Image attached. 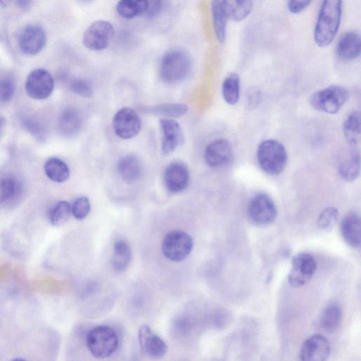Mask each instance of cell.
Segmentation results:
<instances>
[{
  "label": "cell",
  "mask_w": 361,
  "mask_h": 361,
  "mask_svg": "<svg viewBox=\"0 0 361 361\" xmlns=\"http://www.w3.org/2000/svg\"><path fill=\"white\" fill-rule=\"evenodd\" d=\"M342 0H323L314 30L315 43L320 47L329 46L340 26Z\"/></svg>",
  "instance_id": "cell-1"
},
{
  "label": "cell",
  "mask_w": 361,
  "mask_h": 361,
  "mask_svg": "<svg viewBox=\"0 0 361 361\" xmlns=\"http://www.w3.org/2000/svg\"><path fill=\"white\" fill-rule=\"evenodd\" d=\"M86 344L93 357L103 359L111 356L116 350L118 338L113 328L99 325L93 327L87 332Z\"/></svg>",
  "instance_id": "cell-2"
},
{
  "label": "cell",
  "mask_w": 361,
  "mask_h": 361,
  "mask_svg": "<svg viewBox=\"0 0 361 361\" xmlns=\"http://www.w3.org/2000/svg\"><path fill=\"white\" fill-rule=\"evenodd\" d=\"M257 158L261 169L272 176L282 173L287 163V153L284 146L275 140L262 142L257 148Z\"/></svg>",
  "instance_id": "cell-3"
},
{
  "label": "cell",
  "mask_w": 361,
  "mask_h": 361,
  "mask_svg": "<svg viewBox=\"0 0 361 361\" xmlns=\"http://www.w3.org/2000/svg\"><path fill=\"white\" fill-rule=\"evenodd\" d=\"M192 62L187 53L175 49L166 52L161 60V78L167 83L182 81L189 75Z\"/></svg>",
  "instance_id": "cell-4"
},
{
  "label": "cell",
  "mask_w": 361,
  "mask_h": 361,
  "mask_svg": "<svg viewBox=\"0 0 361 361\" xmlns=\"http://www.w3.org/2000/svg\"><path fill=\"white\" fill-rule=\"evenodd\" d=\"M349 97V92L345 87L333 85L314 92L310 102L315 109L333 114L341 109Z\"/></svg>",
  "instance_id": "cell-5"
},
{
  "label": "cell",
  "mask_w": 361,
  "mask_h": 361,
  "mask_svg": "<svg viewBox=\"0 0 361 361\" xmlns=\"http://www.w3.org/2000/svg\"><path fill=\"white\" fill-rule=\"evenodd\" d=\"M193 248L192 237L186 232L173 230L164 238L161 250L164 255L171 261L181 262L185 259Z\"/></svg>",
  "instance_id": "cell-6"
},
{
  "label": "cell",
  "mask_w": 361,
  "mask_h": 361,
  "mask_svg": "<svg viewBox=\"0 0 361 361\" xmlns=\"http://www.w3.org/2000/svg\"><path fill=\"white\" fill-rule=\"evenodd\" d=\"M250 220L257 226L271 224L277 216V209L273 200L265 193H257L250 200L247 207Z\"/></svg>",
  "instance_id": "cell-7"
},
{
  "label": "cell",
  "mask_w": 361,
  "mask_h": 361,
  "mask_svg": "<svg viewBox=\"0 0 361 361\" xmlns=\"http://www.w3.org/2000/svg\"><path fill=\"white\" fill-rule=\"evenodd\" d=\"M114 35V28L109 21L96 20L85 30L82 42L88 49L101 51L109 45Z\"/></svg>",
  "instance_id": "cell-8"
},
{
  "label": "cell",
  "mask_w": 361,
  "mask_h": 361,
  "mask_svg": "<svg viewBox=\"0 0 361 361\" xmlns=\"http://www.w3.org/2000/svg\"><path fill=\"white\" fill-rule=\"evenodd\" d=\"M316 269L317 262L312 255L299 253L292 259L288 281L293 287H300L312 279Z\"/></svg>",
  "instance_id": "cell-9"
},
{
  "label": "cell",
  "mask_w": 361,
  "mask_h": 361,
  "mask_svg": "<svg viewBox=\"0 0 361 361\" xmlns=\"http://www.w3.org/2000/svg\"><path fill=\"white\" fill-rule=\"evenodd\" d=\"M141 120L137 114L130 107L119 109L113 118L115 134L123 140L135 137L140 131Z\"/></svg>",
  "instance_id": "cell-10"
},
{
  "label": "cell",
  "mask_w": 361,
  "mask_h": 361,
  "mask_svg": "<svg viewBox=\"0 0 361 361\" xmlns=\"http://www.w3.org/2000/svg\"><path fill=\"white\" fill-rule=\"evenodd\" d=\"M54 80L52 75L47 70L37 68L28 75L25 90L27 94L35 99L48 98L53 92Z\"/></svg>",
  "instance_id": "cell-11"
},
{
  "label": "cell",
  "mask_w": 361,
  "mask_h": 361,
  "mask_svg": "<svg viewBox=\"0 0 361 361\" xmlns=\"http://www.w3.org/2000/svg\"><path fill=\"white\" fill-rule=\"evenodd\" d=\"M47 36L44 29L38 25L25 27L20 32L18 44L21 51L27 55H35L45 47Z\"/></svg>",
  "instance_id": "cell-12"
},
{
  "label": "cell",
  "mask_w": 361,
  "mask_h": 361,
  "mask_svg": "<svg viewBox=\"0 0 361 361\" xmlns=\"http://www.w3.org/2000/svg\"><path fill=\"white\" fill-rule=\"evenodd\" d=\"M138 342L142 353L152 359H161L167 353L166 343L147 324L139 329Z\"/></svg>",
  "instance_id": "cell-13"
},
{
  "label": "cell",
  "mask_w": 361,
  "mask_h": 361,
  "mask_svg": "<svg viewBox=\"0 0 361 361\" xmlns=\"http://www.w3.org/2000/svg\"><path fill=\"white\" fill-rule=\"evenodd\" d=\"M190 171L183 163H171L164 173V184L171 193H179L185 190L190 183Z\"/></svg>",
  "instance_id": "cell-14"
},
{
  "label": "cell",
  "mask_w": 361,
  "mask_h": 361,
  "mask_svg": "<svg viewBox=\"0 0 361 361\" xmlns=\"http://www.w3.org/2000/svg\"><path fill=\"white\" fill-rule=\"evenodd\" d=\"M204 157L206 164L210 167L227 165L233 158L232 147L225 139L214 140L207 146Z\"/></svg>",
  "instance_id": "cell-15"
},
{
  "label": "cell",
  "mask_w": 361,
  "mask_h": 361,
  "mask_svg": "<svg viewBox=\"0 0 361 361\" xmlns=\"http://www.w3.org/2000/svg\"><path fill=\"white\" fill-rule=\"evenodd\" d=\"M330 353L328 340L322 335L316 334L304 342L300 355L303 361H323L329 357Z\"/></svg>",
  "instance_id": "cell-16"
},
{
  "label": "cell",
  "mask_w": 361,
  "mask_h": 361,
  "mask_svg": "<svg viewBox=\"0 0 361 361\" xmlns=\"http://www.w3.org/2000/svg\"><path fill=\"white\" fill-rule=\"evenodd\" d=\"M160 126L163 133L161 151L164 154L168 155L183 144V132L179 123L171 118L161 119Z\"/></svg>",
  "instance_id": "cell-17"
},
{
  "label": "cell",
  "mask_w": 361,
  "mask_h": 361,
  "mask_svg": "<svg viewBox=\"0 0 361 361\" xmlns=\"http://www.w3.org/2000/svg\"><path fill=\"white\" fill-rule=\"evenodd\" d=\"M360 171V156L359 152L354 149H345L339 157L338 172L341 178L351 182L355 180Z\"/></svg>",
  "instance_id": "cell-18"
},
{
  "label": "cell",
  "mask_w": 361,
  "mask_h": 361,
  "mask_svg": "<svg viewBox=\"0 0 361 361\" xmlns=\"http://www.w3.org/2000/svg\"><path fill=\"white\" fill-rule=\"evenodd\" d=\"M117 171L123 180L128 183H133L139 180L142 176L143 166L137 155L129 154L119 159Z\"/></svg>",
  "instance_id": "cell-19"
},
{
  "label": "cell",
  "mask_w": 361,
  "mask_h": 361,
  "mask_svg": "<svg viewBox=\"0 0 361 361\" xmlns=\"http://www.w3.org/2000/svg\"><path fill=\"white\" fill-rule=\"evenodd\" d=\"M360 36L355 31L344 33L338 40L336 49L338 57L345 61L356 59L360 56Z\"/></svg>",
  "instance_id": "cell-20"
},
{
  "label": "cell",
  "mask_w": 361,
  "mask_h": 361,
  "mask_svg": "<svg viewBox=\"0 0 361 361\" xmlns=\"http://www.w3.org/2000/svg\"><path fill=\"white\" fill-rule=\"evenodd\" d=\"M82 118L80 112L75 107H67L61 114L58 128L59 133L65 137H73L81 129Z\"/></svg>",
  "instance_id": "cell-21"
},
{
  "label": "cell",
  "mask_w": 361,
  "mask_h": 361,
  "mask_svg": "<svg viewBox=\"0 0 361 361\" xmlns=\"http://www.w3.org/2000/svg\"><path fill=\"white\" fill-rule=\"evenodd\" d=\"M360 217L356 213L347 214L341 224V231L345 243L353 247L360 245Z\"/></svg>",
  "instance_id": "cell-22"
},
{
  "label": "cell",
  "mask_w": 361,
  "mask_h": 361,
  "mask_svg": "<svg viewBox=\"0 0 361 361\" xmlns=\"http://www.w3.org/2000/svg\"><path fill=\"white\" fill-rule=\"evenodd\" d=\"M252 0H221L223 10L228 19L240 21L252 10Z\"/></svg>",
  "instance_id": "cell-23"
},
{
  "label": "cell",
  "mask_w": 361,
  "mask_h": 361,
  "mask_svg": "<svg viewBox=\"0 0 361 361\" xmlns=\"http://www.w3.org/2000/svg\"><path fill=\"white\" fill-rule=\"evenodd\" d=\"M341 319L342 311L340 305L336 302H331L322 312L319 323L324 331L333 333L339 327Z\"/></svg>",
  "instance_id": "cell-24"
},
{
  "label": "cell",
  "mask_w": 361,
  "mask_h": 361,
  "mask_svg": "<svg viewBox=\"0 0 361 361\" xmlns=\"http://www.w3.org/2000/svg\"><path fill=\"white\" fill-rule=\"evenodd\" d=\"M20 182L13 175L0 171V203L10 202L21 191Z\"/></svg>",
  "instance_id": "cell-25"
},
{
  "label": "cell",
  "mask_w": 361,
  "mask_h": 361,
  "mask_svg": "<svg viewBox=\"0 0 361 361\" xmlns=\"http://www.w3.org/2000/svg\"><path fill=\"white\" fill-rule=\"evenodd\" d=\"M148 0H119L116 4L118 14L126 19H132L146 13Z\"/></svg>",
  "instance_id": "cell-26"
},
{
  "label": "cell",
  "mask_w": 361,
  "mask_h": 361,
  "mask_svg": "<svg viewBox=\"0 0 361 361\" xmlns=\"http://www.w3.org/2000/svg\"><path fill=\"white\" fill-rule=\"evenodd\" d=\"M44 170L47 176L56 183L65 182L70 175L68 165L63 160L56 157L46 161Z\"/></svg>",
  "instance_id": "cell-27"
},
{
  "label": "cell",
  "mask_w": 361,
  "mask_h": 361,
  "mask_svg": "<svg viewBox=\"0 0 361 361\" xmlns=\"http://www.w3.org/2000/svg\"><path fill=\"white\" fill-rule=\"evenodd\" d=\"M131 249L129 244L120 240L114 245L113 255L111 257V265L116 271H121L126 269L131 259Z\"/></svg>",
  "instance_id": "cell-28"
},
{
  "label": "cell",
  "mask_w": 361,
  "mask_h": 361,
  "mask_svg": "<svg viewBox=\"0 0 361 361\" xmlns=\"http://www.w3.org/2000/svg\"><path fill=\"white\" fill-rule=\"evenodd\" d=\"M211 10L215 35L217 40L222 43L226 37L228 18L223 10L221 0H212Z\"/></svg>",
  "instance_id": "cell-29"
},
{
  "label": "cell",
  "mask_w": 361,
  "mask_h": 361,
  "mask_svg": "<svg viewBox=\"0 0 361 361\" xmlns=\"http://www.w3.org/2000/svg\"><path fill=\"white\" fill-rule=\"evenodd\" d=\"M345 137L349 144L355 145L359 143L361 133L360 113L357 111L351 112L343 124Z\"/></svg>",
  "instance_id": "cell-30"
},
{
  "label": "cell",
  "mask_w": 361,
  "mask_h": 361,
  "mask_svg": "<svg viewBox=\"0 0 361 361\" xmlns=\"http://www.w3.org/2000/svg\"><path fill=\"white\" fill-rule=\"evenodd\" d=\"M222 93L225 101L233 105L240 97V78L237 73H230L224 80L222 85Z\"/></svg>",
  "instance_id": "cell-31"
},
{
  "label": "cell",
  "mask_w": 361,
  "mask_h": 361,
  "mask_svg": "<svg viewBox=\"0 0 361 361\" xmlns=\"http://www.w3.org/2000/svg\"><path fill=\"white\" fill-rule=\"evenodd\" d=\"M188 107L183 104L166 103L158 104L147 109V111L154 114L166 117L167 118H178L184 115Z\"/></svg>",
  "instance_id": "cell-32"
},
{
  "label": "cell",
  "mask_w": 361,
  "mask_h": 361,
  "mask_svg": "<svg viewBox=\"0 0 361 361\" xmlns=\"http://www.w3.org/2000/svg\"><path fill=\"white\" fill-rule=\"evenodd\" d=\"M71 213V205L67 201L57 202L51 209L49 221L53 226H60L64 224Z\"/></svg>",
  "instance_id": "cell-33"
},
{
  "label": "cell",
  "mask_w": 361,
  "mask_h": 361,
  "mask_svg": "<svg viewBox=\"0 0 361 361\" xmlns=\"http://www.w3.org/2000/svg\"><path fill=\"white\" fill-rule=\"evenodd\" d=\"M23 126L31 133L38 141L42 142L47 137L45 126L37 119L30 116H24L21 119Z\"/></svg>",
  "instance_id": "cell-34"
},
{
  "label": "cell",
  "mask_w": 361,
  "mask_h": 361,
  "mask_svg": "<svg viewBox=\"0 0 361 361\" xmlns=\"http://www.w3.org/2000/svg\"><path fill=\"white\" fill-rule=\"evenodd\" d=\"M91 210V204L87 197L82 196L76 198L71 205V214L78 220L87 217Z\"/></svg>",
  "instance_id": "cell-35"
},
{
  "label": "cell",
  "mask_w": 361,
  "mask_h": 361,
  "mask_svg": "<svg viewBox=\"0 0 361 361\" xmlns=\"http://www.w3.org/2000/svg\"><path fill=\"white\" fill-rule=\"evenodd\" d=\"M70 90L75 94L83 97H90L92 95V89L90 84L79 78H73L68 83Z\"/></svg>",
  "instance_id": "cell-36"
},
{
  "label": "cell",
  "mask_w": 361,
  "mask_h": 361,
  "mask_svg": "<svg viewBox=\"0 0 361 361\" xmlns=\"http://www.w3.org/2000/svg\"><path fill=\"white\" fill-rule=\"evenodd\" d=\"M338 214V210L334 207L326 208L318 218V226L321 229H326L331 227L337 219Z\"/></svg>",
  "instance_id": "cell-37"
},
{
  "label": "cell",
  "mask_w": 361,
  "mask_h": 361,
  "mask_svg": "<svg viewBox=\"0 0 361 361\" xmlns=\"http://www.w3.org/2000/svg\"><path fill=\"white\" fill-rule=\"evenodd\" d=\"M15 84L11 78H4L0 80V102H9L14 94Z\"/></svg>",
  "instance_id": "cell-38"
},
{
  "label": "cell",
  "mask_w": 361,
  "mask_h": 361,
  "mask_svg": "<svg viewBox=\"0 0 361 361\" xmlns=\"http://www.w3.org/2000/svg\"><path fill=\"white\" fill-rule=\"evenodd\" d=\"M166 0H148L147 11L145 14L150 18L159 16L164 9Z\"/></svg>",
  "instance_id": "cell-39"
},
{
  "label": "cell",
  "mask_w": 361,
  "mask_h": 361,
  "mask_svg": "<svg viewBox=\"0 0 361 361\" xmlns=\"http://www.w3.org/2000/svg\"><path fill=\"white\" fill-rule=\"evenodd\" d=\"M312 0H288V8L292 13H298L304 11Z\"/></svg>",
  "instance_id": "cell-40"
},
{
  "label": "cell",
  "mask_w": 361,
  "mask_h": 361,
  "mask_svg": "<svg viewBox=\"0 0 361 361\" xmlns=\"http://www.w3.org/2000/svg\"><path fill=\"white\" fill-rule=\"evenodd\" d=\"M248 104L252 107H255L258 104L261 99V93L259 90L252 89L248 92L247 94Z\"/></svg>",
  "instance_id": "cell-41"
},
{
  "label": "cell",
  "mask_w": 361,
  "mask_h": 361,
  "mask_svg": "<svg viewBox=\"0 0 361 361\" xmlns=\"http://www.w3.org/2000/svg\"><path fill=\"white\" fill-rule=\"evenodd\" d=\"M32 1V0H16V4L22 10H27Z\"/></svg>",
  "instance_id": "cell-42"
},
{
  "label": "cell",
  "mask_w": 361,
  "mask_h": 361,
  "mask_svg": "<svg viewBox=\"0 0 361 361\" xmlns=\"http://www.w3.org/2000/svg\"><path fill=\"white\" fill-rule=\"evenodd\" d=\"M11 1V0H0V5L3 7H6L10 4Z\"/></svg>",
  "instance_id": "cell-43"
},
{
  "label": "cell",
  "mask_w": 361,
  "mask_h": 361,
  "mask_svg": "<svg viewBox=\"0 0 361 361\" xmlns=\"http://www.w3.org/2000/svg\"><path fill=\"white\" fill-rule=\"evenodd\" d=\"M5 124V118L2 116H0V133L4 128Z\"/></svg>",
  "instance_id": "cell-44"
},
{
  "label": "cell",
  "mask_w": 361,
  "mask_h": 361,
  "mask_svg": "<svg viewBox=\"0 0 361 361\" xmlns=\"http://www.w3.org/2000/svg\"><path fill=\"white\" fill-rule=\"evenodd\" d=\"M81 1H83V2H85V3H89V2H91L92 1H94V0H81Z\"/></svg>",
  "instance_id": "cell-45"
}]
</instances>
